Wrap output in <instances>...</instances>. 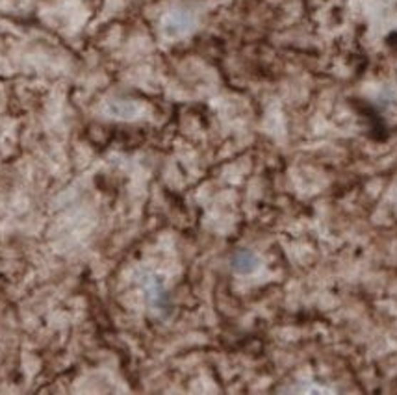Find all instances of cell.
Masks as SVG:
<instances>
[{"mask_svg": "<svg viewBox=\"0 0 397 395\" xmlns=\"http://www.w3.org/2000/svg\"><path fill=\"white\" fill-rule=\"evenodd\" d=\"M230 267L236 273H251L258 267V256L252 251H247V249L236 251L230 256Z\"/></svg>", "mask_w": 397, "mask_h": 395, "instance_id": "cell-1", "label": "cell"}, {"mask_svg": "<svg viewBox=\"0 0 397 395\" xmlns=\"http://www.w3.org/2000/svg\"><path fill=\"white\" fill-rule=\"evenodd\" d=\"M187 26H190V19H187V15L178 14V15H173V17L169 19L167 32L169 34H182Z\"/></svg>", "mask_w": 397, "mask_h": 395, "instance_id": "cell-2", "label": "cell"}]
</instances>
